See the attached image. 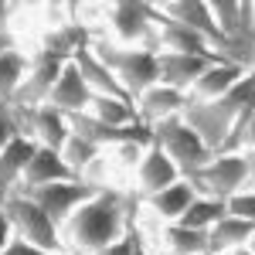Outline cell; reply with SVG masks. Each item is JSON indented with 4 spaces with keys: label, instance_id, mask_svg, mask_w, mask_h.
I'll list each match as a JSON object with an SVG mask.
<instances>
[{
    "label": "cell",
    "instance_id": "5bb4252c",
    "mask_svg": "<svg viewBox=\"0 0 255 255\" xmlns=\"http://www.w3.org/2000/svg\"><path fill=\"white\" fill-rule=\"evenodd\" d=\"M72 65L79 68L82 82L89 85V92L92 96H109V99H123V102H133V99L126 96V89L119 85L116 79H113V72L99 61V55L92 51V44H85V48H79L75 55H72Z\"/></svg>",
    "mask_w": 255,
    "mask_h": 255
},
{
    "label": "cell",
    "instance_id": "3957f363",
    "mask_svg": "<svg viewBox=\"0 0 255 255\" xmlns=\"http://www.w3.org/2000/svg\"><path fill=\"white\" fill-rule=\"evenodd\" d=\"M92 51L113 72V79L126 89L129 99H136L139 92H146L150 85L160 82V65H157L153 51L126 48V44H116V41H109V38H92Z\"/></svg>",
    "mask_w": 255,
    "mask_h": 255
},
{
    "label": "cell",
    "instance_id": "ac0fdd59",
    "mask_svg": "<svg viewBox=\"0 0 255 255\" xmlns=\"http://www.w3.org/2000/svg\"><path fill=\"white\" fill-rule=\"evenodd\" d=\"M34 150L38 146L27 136H20V133L0 150V204L17 191V184L24 177V170H27V160L34 157Z\"/></svg>",
    "mask_w": 255,
    "mask_h": 255
},
{
    "label": "cell",
    "instance_id": "f1b7e54d",
    "mask_svg": "<svg viewBox=\"0 0 255 255\" xmlns=\"http://www.w3.org/2000/svg\"><path fill=\"white\" fill-rule=\"evenodd\" d=\"M139 238H143V235H139V225H133L119 242H113L109 249H102V252H96V255H133V249L139 245Z\"/></svg>",
    "mask_w": 255,
    "mask_h": 255
},
{
    "label": "cell",
    "instance_id": "6da1fadb",
    "mask_svg": "<svg viewBox=\"0 0 255 255\" xmlns=\"http://www.w3.org/2000/svg\"><path fill=\"white\" fill-rule=\"evenodd\" d=\"M143 208L129 187H106V191H96L82 208H75V215L68 218L58 228L61 242H65V252L72 255H96L102 249H109L113 242L126 235L133 225H136V215Z\"/></svg>",
    "mask_w": 255,
    "mask_h": 255
},
{
    "label": "cell",
    "instance_id": "2e32d148",
    "mask_svg": "<svg viewBox=\"0 0 255 255\" xmlns=\"http://www.w3.org/2000/svg\"><path fill=\"white\" fill-rule=\"evenodd\" d=\"M58 180H79V177L65 167V160H61L55 150L38 146V150H34V157L27 160V170H24V177H20V184H17V191H14V194L34 191V187H44V184H58Z\"/></svg>",
    "mask_w": 255,
    "mask_h": 255
},
{
    "label": "cell",
    "instance_id": "5b68a950",
    "mask_svg": "<svg viewBox=\"0 0 255 255\" xmlns=\"http://www.w3.org/2000/svg\"><path fill=\"white\" fill-rule=\"evenodd\" d=\"M153 146H160V150L170 157V163L180 170L184 180L194 177L208 160L215 157V153L201 143V136L184 123V116H170V119H163V123H157V126H153Z\"/></svg>",
    "mask_w": 255,
    "mask_h": 255
},
{
    "label": "cell",
    "instance_id": "7402d4cb",
    "mask_svg": "<svg viewBox=\"0 0 255 255\" xmlns=\"http://www.w3.org/2000/svg\"><path fill=\"white\" fill-rule=\"evenodd\" d=\"M160 252L163 255H204L208 252V235L184 228L180 221L160 225Z\"/></svg>",
    "mask_w": 255,
    "mask_h": 255
},
{
    "label": "cell",
    "instance_id": "484cf974",
    "mask_svg": "<svg viewBox=\"0 0 255 255\" xmlns=\"http://www.w3.org/2000/svg\"><path fill=\"white\" fill-rule=\"evenodd\" d=\"M58 157L65 160V167H68L75 177H82V174H85V167H89L92 160L102 157V150H99L96 143H89V139H82V136H75V133H72V136L61 143Z\"/></svg>",
    "mask_w": 255,
    "mask_h": 255
},
{
    "label": "cell",
    "instance_id": "d6986e66",
    "mask_svg": "<svg viewBox=\"0 0 255 255\" xmlns=\"http://www.w3.org/2000/svg\"><path fill=\"white\" fill-rule=\"evenodd\" d=\"M245 75H249V72H242V68L228 65V61H215V65H208V72L191 85L187 102H211V99L225 96L228 89H235Z\"/></svg>",
    "mask_w": 255,
    "mask_h": 255
},
{
    "label": "cell",
    "instance_id": "e0dca14e",
    "mask_svg": "<svg viewBox=\"0 0 255 255\" xmlns=\"http://www.w3.org/2000/svg\"><path fill=\"white\" fill-rule=\"evenodd\" d=\"M89 102H92V92H89V85L82 82L79 68L68 61V65L61 68L51 96H48V106H55L65 116H75V113H89Z\"/></svg>",
    "mask_w": 255,
    "mask_h": 255
},
{
    "label": "cell",
    "instance_id": "74e56055",
    "mask_svg": "<svg viewBox=\"0 0 255 255\" xmlns=\"http://www.w3.org/2000/svg\"><path fill=\"white\" fill-rule=\"evenodd\" d=\"M204 255H208V252H204Z\"/></svg>",
    "mask_w": 255,
    "mask_h": 255
},
{
    "label": "cell",
    "instance_id": "1f68e13d",
    "mask_svg": "<svg viewBox=\"0 0 255 255\" xmlns=\"http://www.w3.org/2000/svg\"><path fill=\"white\" fill-rule=\"evenodd\" d=\"M242 157H245V170H249V187H245V191H252V194H255V146H252V150H245Z\"/></svg>",
    "mask_w": 255,
    "mask_h": 255
},
{
    "label": "cell",
    "instance_id": "4fadbf2b",
    "mask_svg": "<svg viewBox=\"0 0 255 255\" xmlns=\"http://www.w3.org/2000/svg\"><path fill=\"white\" fill-rule=\"evenodd\" d=\"M184 106H187V96L170 89V85H160V82L133 99V109H136V116L146 126H157V123H163V119H170V116H180Z\"/></svg>",
    "mask_w": 255,
    "mask_h": 255
},
{
    "label": "cell",
    "instance_id": "7c38bea8",
    "mask_svg": "<svg viewBox=\"0 0 255 255\" xmlns=\"http://www.w3.org/2000/svg\"><path fill=\"white\" fill-rule=\"evenodd\" d=\"M160 10H163V17H170V20H177V24H184V27L197 31V34L208 41L218 55L225 51V38L218 34L215 17H211V10H208L204 0H163Z\"/></svg>",
    "mask_w": 255,
    "mask_h": 255
},
{
    "label": "cell",
    "instance_id": "277c9868",
    "mask_svg": "<svg viewBox=\"0 0 255 255\" xmlns=\"http://www.w3.org/2000/svg\"><path fill=\"white\" fill-rule=\"evenodd\" d=\"M0 211H3V218L10 221L14 238H20V242H27V245H34V249H41V252H48V255L65 252V242H61L55 221L44 215L31 197L10 194L3 204H0Z\"/></svg>",
    "mask_w": 255,
    "mask_h": 255
},
{
    "label": "cell",
    "instance_id": "4316f807",
    "mask_svg": "<svg viewBox=\"0 0 255 255\" xmlns=\"http://www.w3.org/2000/svg\"><path fill=\"white\" fill-rule=\"evenodd\" d=\"M146 150H150V146H139V143H116V146H109L106 157H109V163H113V174L133 177V170L139 167V160H143Z\"/></svg>",
    "mask_w": 255,
    "mask_h": 255
},
{
    "label": "cell",
    "instance_id": "f546056e",
    "mask_svg": "<svg viewBox=\"0 0 255 255\" xmlns=\"http://www.w3.org/2000/svg\"><path fill=\"white\" fill-rule=\"evenodd\" d=\"M17 136V119H14V109L0 102V150Z\"/></svg>",
    "mask_w": 255,
    "mask_h": 255
},
{
    "label": "cell",
    "instance_id": "4dcf8cb0",
    "mask_svg": "<svg viewBox=\"0 0 255 255\" xmlns=\"http://www.w3.org/2000/svg\"><path fill=\"white\" fill-rule=\"evenodd\" d=\"M0 255H48V252H41V249H34V245H27V242H20V238H14L7 249Z\"/></svg>",
    "mask_w": 255,
    "mask_h": 255
},
{
    "label": "cell",
    "instance_id": "7a4b0ae2",
    "mask_svg": "<svg viewBox=\"0 0 255 255\" xmlns=\"http://www.w3.org/2000/svg\"><path fill=\"white\" fill-rule=\"evenodd\" d=\"M252 96H255V72H249V75L238 82L235 89H228L225 96L211 99V102H187L180 116H184V123L201 136V143H204L211 153H221L225 139L232 136L238 116H242V109L252 102Z\"/></svg>",
    "mask_w": 255,
    "mask_h": 255
},
{
    "label": "cell",
    "instance_id": "83f0119b",
    "mask_svg": "<svg viewBox=\"0 0 255 255\" xmlns=\"http://www.w3.org/2000/svg\"><path fill=\"white\" fill-rule=\"evenodd\" d=\"M225 211L232 218H242V221L255 225V194L252 191H238L232 201H225Z\"/></svg>",
    "mask_w": 255,
    "mask_h": 255
},
{
    "label": "cell",
    "instance_id": "30bf717a",
    "mask_svg": "<svg viewBox=\"0 0 255 255\" xmlns=\"http://www.w3.org/2000/svg\"><path fill=\"white\" fill-rule=\"evenodd\" d=\"M177 180H180V170L170 163V157H167L160 146H150V150L143 153V160H139V167L133 170V177H129L126 187H129L139 201H146V197L160 194L163 187H170Z\"/></svg>",
    "mask_w": 255,
    "mask_h": 255
},
{
    "label": "cell",
    "instance_id": "52a82bcc",
    "mask_svg": "<svg viewBox=\"0 0 255 255\" xmlns=\"http://www.w3.org/2000/svg\"><path fill=\"white\" fill-rule=\"evenodd\" d=\"M65 65H68L65 58H55V55L34 48L31 51V65H27V75H24L20 89L10 99V109H38V106H44Z\"/></svg>",
    "mask_w": 255,
    "mask_h": 255
},
{
    "label": "cell",
    "instance_id": "ffe728a7",
    "mask_svg": "<svg viewBox=\"0 0 255 255\" xmlns=\"http://www.w3.org/2000/svg\"><path fill=\"white\" fill-rule=\"evenodd\" d=\"M255 225L242 221V218L225 215L215 228L208 232V255H232L238 249H249V238H252Z\"/></svg>",
    "mask_w": 255,
    "mask_h": 255
},
{
    "label": "cell",
    "instance_id": "e575fe53",
    "mask_svg": "<svg viewBox=\"0 0 255 255\" xmlns=\"http://www.w3.org/2000/svg\"><path fill=\"white\" fill-rule=\"evenodd\" d=\"M249 252H255V232H252V238H249Z\"/></svg>",
    "mask_w": 255,
    "mask_h": 255
},
{
    "label": "cell",
    "instance_id": "ba28073f",
    "mask_svg": "<svg viewBox=\"0 0 255 255\" xmlns=\"http://www.w3.org/2000/svg\"><path fill=\"white\" fill-rule=\"evenodd\" d=\"M14 119H17V133L27 136L34 146H44V150H55L58 153L61 143L72 136L68 129V116L58 113L55 106H38V109H14Z\"/></svg>",
    "mask_w": 255,
    "mask_h": 255
},
{
    "label": "cell",
    "instance_id": "8fae6325",
    "mask_svg": "<svg viewBox=\"0 0 255 255\" xmlns=\"http://www.w3.org/2000/svg\"><path fill=\"white\" fill-rule=\"evenodd\" d=\"M215 61H225L221 55H174V51H160L157 55V65H160V85H170L177 92H191V85H194L204 72H208V65H215Z\"/></svg>",
    "mask_w": 255,
    "mask_h": 255
},
{
    "label": "cell",
    "instance_id": "8992f818",
    "mask_svg": "<svg viewBox=\"0 0 255 255\" xmlns=\"http://www.w3.org/2000/svg\"><path fill=\"white\" fill-rule=\"evenodd\" d=\"M197 197H211V201H232L238 191L249 187V170L242 153H215L194 177H187Z\"/></svg>",
    "mask_w": 255,
    "mask_h": 255
},
{
    "label": "cell",
    "instance_id": "d6a6232c",
    "mask_svg": "<svg viewBox=\"0 0 255 255\" xmlns=\"http://www.w3.org/2000/svg\"><path fill=\"white\" fill-rule=\"evenodd\" d=\"M10 242H14V228H10V221H7L3 211H0V252H3Z\"/></svg>",
    "mask_w": 255,
    "mask_h": 255
},
{
    "label": "cell",
    "instance_id": "9a60e30c",
    "mask_svg": "<svg viewBox=\"0 0 255 255\" xmlns=\"http://www.w3.org/2000/svg\"><path fill=\"white\" fill-rule=\"evenodd\" d=\"M194 187H191V180H177V184H170V187H163L160 194L146 197L143 201V211L153 218L157 225H174V221H180V215L191 208V201H194Z\"/></svg>",
    "mask_w": 255,
    "mask_h": 255
},
{
    "label": "cell",
    "instance_id": "d590c367",
    "mask_svg": "<svg viewBox=\"0 0 255 255\" xmlns=\"http://www.w3.org/2000/svg\"><path fill=\"white\" fill-rule=\"evenodd\" d=\"M58 255H72V252H58Z\"/></svg>",
    "mask_w": 255,
    "mask_h": 255
},
{
    "label": "cell",
    "instance_id": "603a6c76",
    "mask_svg": "<svg viewBox=\"0 0 255 255\" xmlns=\"http://www.w3.org/2000/svg\"><path fill=\"white\" fill-rule=\"evenodd\" d=\"M27 65H31V51H24V48L0 55V102L3 106H10L14 92L20 89V82L27 75Z\"/></svg>",
    "mask_w": 255,
    "mask_h": 255
},
{
    "label": "cell",
    "instance_id": "8d00e7d4",
    "mask_svg": "<svg viewBox=\"0 0 255 255\" xmlns=\"http://www.w3.org/2000/svg\"><path fill=\"white\" fill-rule=\"evenodd\" d=\"M157 255H163V252H157Z\"/></svg>",
    "mask_w": 255,
    "mask_h": 255
},
{
    "label": "cell",
    "instance_id": "836d02e7",
    "mask_svg": "<svg viewBox=\"0 0 255 255\" xmlns=\"http://www.w3.org/2000/svg\"><path fill=\"white\" fill-rule=\"evenodd\" d=\"M139 235H143V232H139ZM133 255H157V252H153V249H150V245H146V242L139 238V245L133 249Z\"/></svg>",
    "mask_w": 255,
    "mask_h": 255
},
{
    "label": "cell",
    "instance_id": "d4e9b609",
    "mask_svg": "<svg viewBox=\"0 0 255 255\" xmlns=\"http://www.w3.org/2000/svg\"><path fill=\"white\" fill-rule=\"evenodd\" d=\"M225 215H228V211H225V204H221V201H211V197H194V201H191V208L180 215V225L208 235V232H211V228H215Z\"/></svg>",
    "mask_w": 255,
    "mask_h": 255
},
{
    "label": "cell",
    "instance_id": "44dd1931",
    "mask_svg": "<svg viewBox=\"0 0 255 255\" xmlns=\"http://www.w3.org/2000/svg\"><path fill=\"white\" fill-rule=\"evenodd\" d=\"M160 51H174V55H218L197 31H191V27H184V24H177L170 17L160 27Z\"/></svg>",
    "mask_w": 255,
    "mask_h": 255
},
{
    "label": "cell",
    "instance_id": "9c48e42d",
    "mask_svg": "<svg viewBox=\"0 0 255 255\" xmlns=\"http://www.w3.org/2000/svg\"><path fill=\"white\" fill-rule=\"evenodd\" d=\"M92 194H96V187H89L82 180H58V184H44V187H34V191H24V197H31L41 211L55 221V228H61L75 215V208H82Z\"/></svg>",
    "mask_w": 255,
    "mask_h": 255
},
{
    "label": "cell",
    "instance_id": "cb8c5ba5",
    "mask_svg": "<svg viewBox=\"0 0 255 255\" xmlns=\"http://www.w3.org/2000/svg\"><path fill=\"white\" fill-rule=\"evenodd\" d=\"M89 116H96L99 123H106V126H129V123H136V109H133V102H123V99H109V96H92L89 102Z\"/></svg>",
    "mask_w": 255,
    "mask_h": 255
}]
</instances>
